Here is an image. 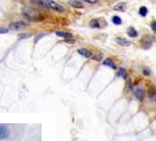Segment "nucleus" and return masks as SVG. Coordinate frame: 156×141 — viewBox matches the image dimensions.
I'll list each match as a JSON object with an SVG mask.
<instances>
[{
  "instance_id": "obj_13",
  "label": "nucleus",
  "mask_w": 156,
  "mask_h": 141,
  "mask_svg": "<svg viewBox=\"0 0 156 141\" xmlns=\"http://www.w3.org/2000/svg\"><path fill=\"white\" fill-rule=\"evenodd\" d=\"M103 64H104L105 66H108V67L112 68V69H116V65H114V63L112 62L111 59H106V60H104Z\"/></svg>"
},
{
  "instance_id": "obj_18",
  "label": "nucleus",
  "mask_w": 156,
  "mask_h": 141,
  "mask_svg": "<svg viewBox=\"0 0 156 141\" xmlns=\"http://www.w3.org/2000/svg\"><path fill=\"white\" fill-rule=\"evenodd\" d=\"M102 53L101 52H99V53H96L95 55H92V59L93 60H95V61H101L102 60Z\"/></svg>"
},
{
  "instance_id": "obj_26",
  "label": "nucleus",
  "mask_w": 156,
  "mask_h": 141,
  "mask_svg": "<svg viewBox=\"0 0 156 141\" xmlns=\"http://www.w3.org/2000/svg\"><path fill=\"white\" fill-rule=\"evenodd\" d=\"M144 74H146V75H149V74H150V72H149V71H146V70H145L144 71Z\"/></svg>"
},
{
  "instance_id": "obj_12",
  "label": "nucleus",
  "mask_w": 156,
  "mask_h": 141,
  "mask_svg": "<svg viewBox=\"0 0 156 141\" xmlns=\"http://www.w3.org/2000/svg\"><path fill=\"white\" fill-rule=\"evenodd\" d=\"M127 35L131 38H135V37H137V31H135L134 27H129L127 29Z\"/></svg>"
},
{
  "instance_id": "obj_4",
  "label": "nucleus",
  "mask_w": 156,
  "mask_h": 141,
  "mask_svg": "<svg viewBox=\"0 0 156 141\" xmlns=\"http://www.w3.org/2000/svg\"><path fill=\"white\" fill-rule=\"evenodd\" d=\"M9 136V130L6 124H0V140H4Z\"/></svg>"
},
{
  "instance_id": "obj_10",
  "label": "nucleus",
  "mask_w": 156,
  "mask_h": 141,
  "mask_svg": "<svg viewBox=\"0 0 156 141\" xmlns=\"http://www.w3.org/2000/svg\"><path fill=\"white\" fill-rule=\"evenodd\" d=\"M114 11H118V12H124L126 9V3L125 2H120L118 3L117 5L114 6Z\"/></svg>"
},
{
  "instance_id": "obj_5",
  "label": "nucleus",
  "mask_w": 156,
  "mask_h": 141,
  "mask_svg": "<svg viewBox=\"0 0 156 141\" xmlns=\"http://www.w3.org/2000/svg\"><path fill=\"white\" fill-rule=\"evenodd\" d=\"M152 38L151 37H148V36H146V37H144L143 39H141V45H143V47H144L145 49H148L149 47L152 45Z\"/></svg>"
},
{
  "instance_id": "obj_15",
  "label": "nucleus",
  "mask_w": 156,
  "mask_h": 141,
  "mask_svg": "<svg viewBox=\"0 0 156 141\" xmlns=\"http://www.w3.org/2000/svg\"><path fill=\"white\" fill-rule=\"evenodd\" d=\"M90 26L93 28H98L100 27V23L97 19H94V20H92V21L90 22Z\"/></svg>"
},
{
  "instance_id": "obj_19",
  "label": "nucleus",
  "mask_w": 156,
  "mask_h": 141,
  "mask_svg": "<svg viewBox=\"0 0 156 141\" xmlns=\"http://www.w3.org/2000/svg\"><path fill=\"white\" fill-rule=\"evenodd\" d=\"M118 75L121 77H125V75H126V71H125V69H124V68H121L120 70H119Z\"/></svg>"
},
{
  "instance_id": "obj_7",
  "label": "nucleus",
  "mask_w": 156,
  "mask_h": 141,
  "mask_svg": "<svg viewBox=\"0 0 156 141\" xmlns=\"http://www.w3.org/2000/svg\"><path fill=\"white\" fill-rule=\"evenodd\" d=\"M77 52L80 55L84 57V58H92V52H91L90 50H89V49H87V48H80V49H78Z\"/></svg>"
},
{
  "instance_id": "obj_6",
  "label": "nucleus",
  "mask_w": 156,
  "mask_h": 141,
  "mask_svg": "<svg viewBox=\"0 0 156 141\" xmlns=\"http://www.w3.org/2000/svg\"><path fill=\"white\" fill-rule=\"evenodd\" d=\"M30 2L32 3V4H34V5L39 6V7L48 9V6H47V4H46L45 0H30Z\"/></svg>"
},
{
  "instance_id": "obj_25",
  "label": "nucleus",
  "mask_w": 156,
  "mask_h": 141,
  "mask_svg": "<svg viewBox=\"0 0 156 141\" xmlns=\"http://www.w3.org/2000/svg\"><path fill=\"white\" fill-rule=\"evenodd\" d=\"M42 37H44V35H41V36H38V37L36 38V40H34V42H38V40H39V39H41V38Z\"/></svg>"
},
{
  "instance_id": "obj_2",
  "label": "nucleus",
  "mask_w": 156,
  "mask_h": 141,
  "mask_svg": "<svg viewBox=\"0 0 156 141\" xmlns=\"http://www.w3.org/2000/svg\"><path fill=\"white\" fill-rule=\"evenodd\" d=\"M45 2L49 9H52V11H55V12L58 13L65 12V7L61 6L60 4H58V3H56L55 1H53V0H45Z\"/></svg>"
},
{
  "instance_id": "obj_8",
  "label": "nucleus",
  "mask_w": 156,
  "mask_h": 141,
  "mask_svg": "<svg viewBox=\"0 0 156 141\" xmlns=\"http://www.w3.org/2000/svg\"><path fill=\"white\" fill-rule=\"evenodd\" d=\"M118 44H120L121 46H130L131 45V42L127 39H124V38H117L116 39Z\"/></svg>"
},
{
  "instance_id": "obj_11",
  "label": "nucleus",
  "mask_w": 156,
  "mask_h": 141,
  "mask_svg": "<svg viewBox=\"0 0 156 141\" xmlns=\"http://www.w3.org/2000/svg\"><path fill=\"white\" fill-rule=\"evenodd\" d=\"M55 35H56V36H58V37L63 38V39L72 38V35L70 34V33H66V31H55Z\"/></svg>"
},
{
  "instance_id": "obj_21",
  "label": "nucleus",
  "mask_w": 156,
  "mask_h": 141,
  "mask_svg": "<svg viewBox=\"0 0 156 141\" xmlns=\"http://www.w3.org/2000/svg\"><path fill=\"white\" fill-rule=\"evenodd\" d=\"M9 28H5V27H0V35L2 34H6V33H9Z\"/></svg>"
},
{
  "instance_id": "obj_16",
  "label": "nucleus",
  "mask_w": 156,
  "mask_h": 141,
  "mask_svg": "<svg viewBox=\"0 0 156 141\" xmlns=\"http://www.w3.org/2000/svg\"><path fill=\"white\" fill-rule=\"evenodd\" d=\"M138 13H139V15L141 16L145 17V16H147V14H148V9L146 6H141V9H139V11H138Z\"/></svg>"
},
{
  "instance_id": "obj_20",
  "label": "nucleus",
  "mask_w": 156,
  "mask_h": 141,
  "mask_svg": "<svg viewBox=\"0 0 156 141\" xmlns=\"http://www.w3.org/2000/svg\"><path fill=\"white\" fill-rule=\"evenodd\" d=\"M65 42L68 44H74L75 43V40L72 39V38H68V39H65Z\"/></svg>"
},
{
  "instance_id": "obj_23",
  "label": "nucleus",
  "mask_w": 156,
  "mask_h": 141,
  "mask_svg": "<svg viewBox=\"0 0 156 141\" xmlns=\"http://www.w3.org/2000/svg\"><path fill=\"white\" fill-rule=\"evenodd\" d=\"M150 97H151V99H152V100L156 101V94H154V93H151Z\"/></svg>"
},
{
  "instance_id": "obj_9",
  "label": "nucleus",
  "mask_w": 156,
  "mask_h": 141,
  "mask_svg": "<svg viewBox=\"0 0 156 141\" xmlns=\"http://www.w3.org/2000/svg\"><path fill=\"white\" fill-rule=\"evenodd\" d=\"M69 5L72 6V7H75V9H82L83 7V4L80 1H77V0H70Z\"/></svg>"
},
{
  "instance_id": "obj_17",
  "label": "nucleus",
  "mask_w": 156,
  "mask_h": 141,
  "mask_svg": "<svg viewBox=\"0 0 156 141\" xmlns=\"http://www.w3.org/2000/svg\"><path fill=\"white\" fill-rule=\"evenodd\" d=\"M111 20H112V23H114V24H117V25H120L121 23H122V20H121V18L119 16H114Z\"/></svg>"
},
{
  "instance_id": "obj_24",
  "label": "nucleus",
  "mask_w": 156,
  "mask_h": 141,
  "mask_svg": "<svg viewBox=\"0 0 156 141\" xmlns=\"http://www.w3.org/2000/svg\"><path fill=\"white\" fill-rule=\"evenodd\" d=\"M151 26H152V29L156 31V22H152V24H151Z\"/></svg>"
},
{
  "instance_id": "obj_3",
  "label": "nucleus",
  "mask_w": 156,
  "mask_h": 141,
  "mask_svg": "<svg viewBox=\"0 0 156 141\" xmlns=\"http://www.w3.org/2000/svg\"><path fill=\"white\" fill-rule=\"evenodd\" d=\"M27 26V23L24 21H16V22H12L9 24V29L11 31H19V29H22Z\"/></svg>"
},
{
  "instance_id": "obj_22",
  "label": "nucleus",
  "mask_w": 156,
  "mask_h": 141,
  "mask_svg": "<svg viewBox=\"0 0 156 141\" xmlns=\"http://www.w3.org/2000/svg\"><path fill=\"white\" fill-rule=\"evenodd\" d=\"M85 2H87V3H91V4H94V3H97L99 0H84Z\"/></svg>"
},
{
  "instance_id": "obj_14",
  "label": "nucleus",
  "mask_w": 156,
  "mask_h": 141,
  "mask_svg": "<svg viewBox=\"0 0 156 141\" xmlns=\"http://www.w3.org/2000/svg\"><path fill=\"white\" fill-rule=\"evenodd\" d=\"M135 96H136V98H137V99L141 100V99H143V97H144V91H143V89H139V88H137V89L135 90Z\"/></svg>"
},
{
  "instance_id": "obj_1",
  "label": "nucleus",
  "mask_w": 156,
  "mask_h": 141,
  "mask_svg": "<svg viewBox=\"0 0 156 141\" xmlns=\"http://www.w3.org/2000/svg\"><path fill=\"white\" fill-rule=\"evenodd\" d=\"M22 15L30 21H40L43 19L42 13L40 11L32 9V7H28V6H25L22 9Z\"/></svg>"
}]
</instances>
